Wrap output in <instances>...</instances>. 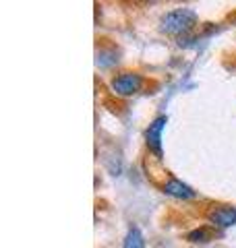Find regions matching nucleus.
<instances>
[{"mask_svg": "<svg viewBox=\"0 0 236 248\" xmlns=\"http://www.w3.org/2000/svg\"><path fill=\"white\" fill-rule=\"evenodd\" d=\"M166 122H168L166 116H157V118L149 124V128L145 133V141H147L149 151H153L155 155H162V133H164V128H166Z\"/></svg>", "mask_w": 236, "mask_h": 248, "instance_id": "3", "label": "nucleus"}, {"mask_svg": "<svg viewBox=\"0 0 236 248\" xmlns=\"http://www.w3.org/2000/svg\"><path fill=\"white\" fill-rule=\"evenodd\" d=\"M164 192H166L168 197H174V199H195L197 192L191 188L188 184H185L183 180H178V178H170V180L164 184Z\"/></svg>", "mask_w": 236, "mask_h": 248, "instance_id": "5", "label": "nucleus"}, {"mask_svg": "<svg viewBox=\"0 0 236 248\" xmlns=\"http://www.w3.org/2000/svg\"><path fill=\"white\" fill-rule=\"evenodd\" d=\"M197 25V13L193 9H174L160 19V29L168 35L186 33Z\"/></svg>", "mask_w": 236, "mask_h": 248, "instance_id": "1", "label": "nucleus"}, {"mask_svg": "<svg viewBox=\"0 0 236 248\" xmlns=\"http://www.w3.org/2000/svg\"><path fill=\"white\" fill-rule=\"evenodd\" d=\"M143 85V77L139 73H120L112 81V89L116 95L120 97H129V95H135V93L141 89Z\"/></svg>", "mask_w": 236, "mask_h": 248, "instance_id": "2", "label": "nucleus"}, {"mask_svg": "<svg viewBox=\"0 0 236 248\" xmlns=\"http://www.w3.org/2000/svg\"><path fill=\"white\" fill-rule=\"evenodd\" d=\"M211 236H209V232L207 230H203V228H199V230H193V232H188L186 234V240L188 242H207Z\"/></svg>", "mask_w": 236, "mask_h": 248, "instance_id": "7", "label": "nucleus"}, {"mask_svg": "<svg viewBox=\"0 0 236 248\" xmlns=\"http://www.w3.org/2000/svg\"><path fill=\"white\" fill-rule=\"evenodd\" d=\"M122 248H145V238H143V234H141L139 228H131L127 232Z\"/></svg>", "mask_w": 236, "mask_h": 248, "instance_id": "6", "label": "nucleus"}, {"mask_svg": "<svg viewBox=\"0 0 236 248\" xmlns=\"http://www.w3.org/2000/svg\"><path fill=\"white\" fill-rule=\"evenodd\" d=\"M207 219L209 223H214L218 228H232L236 223V207H230V205L214 207L207 213Z\"/></svg>", "mask_w": 236, "mask_h": 248, "instance_id": "4", "label": "nucleus"}]
</instances>
